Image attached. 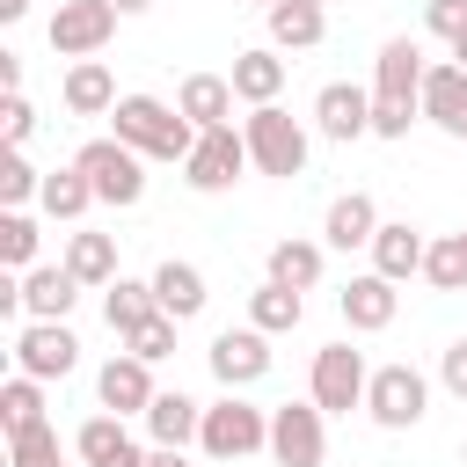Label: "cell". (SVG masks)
<instances>
[{"label":"cell","instance_id":"obj_47","mask_svg":"<svg viewBox=\"0 0 467 467\" xmlns=\"http://www.w3.org/2000/svg\"><path fill=\"white\" fill-rule=\"evenodd\" d=\"M255 7H277V0H255Z\"/></svg>","mask_w":467,"mask_h":467},{"label":"cell","instance_id":"obj_6","mask_svg":"<svg viewBox=\"0 0 467 467\" xmlns=\"http://www.w3.org/2000/svg\"><path fill=\"white\" fill-rule=\"evenodd\" d=\"M365 387H372V372H365V350H350V343H321V350H314L306 394H314L328 416H350V409H365Z\"/></svg>","mask_w":467,"mask_h":467},{"label":"cell","instance_id":"obj_35","mask_svg":"<svg viewBox=\"0 0 467 467\" xmlns=\"http://www.w3.org/2000/svg\"><path fill=\"white\" fill-rule=\"evenodd\" d=\"M29 197H44V175L22 161V146H7V161H0V204H7V212H22Z\"/></svg>","mask_w":467,"mask_h":467},{"label":"cell","instance_id":"obj_21","mask_svg":"<svg viewBox=\"0 0 467 467\" xmlns=\"http://www.w3.org/2000/svg\"><path fill=\"white\" fill-rule=\"evenodd\" d=\"M234 102H241V95H234V80H226V73H190V80L175 88V109H182L197 131L226 124V117H234Z\"/></svg>","mask_w":467,"mask_h":467},{"label":"cell","instance_id":"obj_28","mask_svg":"<svg viewBox=\"0 0 467 467\" xmlns=\"http://www.w3.org/2000/svg\"><path fill=\"white\" fill-rule=\"evenodd\" d=\"M299 314H306V299H299L292 285H277V277H263V285L248 292V321H255L263 336H292Z\"/></svg>","mask_w":467,"mask_h":467},{"label":"cell","instance_id":"obj_44","mask_svg":"<svg viewBox=\"0 0 467 467\" xmlns=\"http://www.w3.org/2000/svg\"><path fill=\"white\" fill-rule=\"evenodd\" d=\"M29 15V0H0V22H22Z\"/></svg>","mask_w":467,"mask_h":467},{"label":"cell","instance_id":"obj_40","mask_svg":"<svg viewBox=\"0 0 467 467\" xmlns=\"http://www.w3.org/2000/svg\"><path fill=\"white\" fill-rule=\"evenodd\" d=\"M0 131H7V146H29V131H36V109H29V95H7V109H0Z\"/></svg>","mask_w":467,"mask_h":467},{"label":"cell","instance_id":"obj_39","mask_svg":"<svg viewBox=\"0 0 467 467\" xmlns=\"http://www.w3.org/2000/svg\"><path fill=\"white\" fill-rule=\"evenodd\" d=\"M423 22H431V36L452 44V36L467 29V0H423Z\"/></svg>","mask_w":467,"mask_h":467},{"label":"cell","instance_id":"obj_11","mask_svg":"<svg viewBox=\"0 0 467 467\" xmlns=\"http://www.w3.org/2000/svg\"><path fill=\"white\" fill-rule=\"evenodd\" d=\"M15 365H22L29 379H66V372L80 365V336H73L66 321H29V328L15 336Z\"/></svg>","mask_w":467,"mask_h":467},{"label":"cell","instance_id":"obj_23","mask_svg":"<svg viewBox=\"0 0 467 467\" xmlns=\"http://www.w3.org/2000/svg\"><path fill=\"white\" fill-rule=\"evenodd\" d=\"M153 299H161V314H175V321H197L212 292H204V270H197V263H175V255H168V263L153 270Z\"/></svg>","mask_w":467,"mask_h":467},{"label":"cell","instance_id":"obj_25","mask_svg":"<svg viewBox=\"0 0 467 467\" xmlns=\"http://www.w3.org/2000/svg\"><path fill=\"white\" fill-rule=\"evenodd\" d=\"M161 314V299H153V277L139 285V277H117V285H102V321H109V336L124 343L139 321H153Z\"/></svg>","mask_w":467,"mask_h":467},{"label":"cell","instance_id":"obj_8","mask_svg":"<svg viewBox=\"0 0 467 467\" xmlns=\"http://www.w3.org/2000/svg\"><path fill=\"white\" fill-rule=\"evenodd\" d=\"M321 401L306 394V401H285V409H270V460L277 467H321L328 460V431H321Z\"/></svg>","mask_w":467,"mask_h":467},{"label":"cell","instance_id":"obj_22","mask_svg":"<svg viewBox=\"0 0 467 467\" xmlns=\"http://www.w3.org/2000/svg\"><path fill=\"white\" fill-rule=\"evenodd\" d=\"M372 234H379V204H372L365 190L336 197V204H328V219H321V241H328V248H343V255H350V248H372Z\"/></svg>","mask_w":467,"mask_h":467},{"label":"cell","instance_id":"obj_14","mask_svg":"<svg viewBox=\"0 0 467 467\" xmlns=\"http://www.w3.org/2000/svg\"><path fill=\"white\" fill-rule=\"evenodd\" d=\"M95 394H102V409H109V416H146L161 387H153V365H146V358L117 350V358L95 372Z\"/></svg>","mask_w":467,"mask_h":467},{"label":"cell","instance_id":"obj_7","mask_svg":"<svg viewBox=\"0 0 467 467\" xmlns=\"http://www.w3.org/2000/svg\"><path fill=\"white\" fill-rule=\"evenodd\" d=\"M423 409H431V379H423L416 365H379V372H372V387H365V416H372L379 431H416Z\"/></svg>","mask_w":467,"mask_h":467},{"label":"cell","instance_id":"obj_2","mask_svg":"<svg viewBox=\"0 0 467 467\" xmlns=\"http://www.w3.org/2000/svg\"><path fill=\"white\" fill-rule=\"evenodd\" d=\"M241 139H248L255 175H277V182L306 175V124H299V117H285L277 102H255V109L241 117Z\"/></svg>","mask_w":467,"mask_h":467},{"label":"cell","instance_id":"obj_37","mask_svg":"<svg viewBox=\"0 0 467 467\" xmlns=\"http://www.w3.org/2000/svg\"><path fill=\"white\" fill-rule=\"evenodd\" d=\"M175 328H182L175 314H153V321H139V328L124 336V350H131V358H146V365H161V358L175 350Z\"/></svg>","mask_w":467,"mask_h":467},{"label":"cell","instance_id":"obj_18","mask_svg":"<svg viewBox=\"0 0 467 467\" xmlns=\"http://www.w3.org/2000/svg\"><path fill=\"white\" fill-rule=\"evenodd\" d=\"M423 255H431V241L409 226V219H379V234H372V270L379 277H423Z\"/></svg>","mask_w":467,"mask_h":467},{"label":"cell","instance_id":"obj_17","mask_svg":"<svg viewBox=\"0 0 467 467\" xmlns=\"http://www.w3.org/2000/svg\"><path fill=\"white\" fill-rule=\"evenodd\" d=\"M423 44L416 36H387L379 58H372V95H401V102H423Z\"/></svg>","mask_w":467,"mask_h":467},{"label":"cell","instance_id":"obj_13","mask_svg":"<svg viewBox=\"0 0 467 467\" xmlns=\"http://www.w3.org/2000/svg\"><path fill=\"white\" fill-rule=\"evenodd\" d=\"M336 306H343V328H358V336H379V328H394V314H401V292H394V277L365 270V277H350V285L336 292Z\"/></svg>","mask_w":467,"mask_h":467},{"label":"cell","instance_id":"obj_15","mask_svg":"<svg viewBox=\"0 0 467 467\" xmlns=\"http://www.w3.org/2000/svg\"><path fill=\"white\" fill-rule=\"evenodd\" d=\"M80 292H88V285H80L66 263H29V270H22V314H29V321H66Z\"/></svg>","mask_w":467,"mask_h":467},{"label":"cell","instance_id":"obj_5","mask_svg":"<svg viewBox=\"0 0 467 467\" xmlns=\"http://www.w3.org/2000/svg\"><path fill=\"white\" fill-rule=\"evenodd\" d=\"M241 168H255V161H248V139H241L234 124H212V131H197V146H190V161H182V182H190L197 197H219V190L241 182Z\"/></svg>","mask_w":467,"mask_h":467},{"label":"cell","instance_id":"obj_41","mask_svg":"<svg viewBox=\"0 0 467 467\" xmlns=\"http://www.w3.org/2000/svg\"><path fill=\"white\" fill-rule=\"evenodd\" d=\"M438 379H445V394H460V401H467V336L438 350Z\"/></svg>","mask_w":467,"mask_h":467},{"label":"cell","instance_id":"obj_24","mask_svg":"<svg viewBox=\"0 0 467 467\" xmlns=\"http://www.w3.org/2000/svg\"><path fill=\"white\" fill-rule=\"evenodd\" d=\"M66 109L73 117H109L117 109V80H109L102 58H73L66 66Z\"/></svg>","mask_w":467,"mask_h":467},{"label":"cell","instance_id":"obj_4","mask_svg":"<svg viewBox=\"0 0 467 467\" xmlns=\"http://www.w3.org/2000/svg\"><path fill=\"white\" fill-rule=\"evenodd\" d=\"M197 445H204L212 460H248V452H270V409H255V401L226 394V401H212V409H204Z\"/></svg>","mask_w":467,"mask_h":467},{"label":"cell","instance_id":"obj_46","mask_svg":"<svg viewBox=\"0 0 467 467\" xmlns=\"http://www.w3.org/2000/svg\"><path fill=\"white\" fill-rule=\"evenodd\" d=\"M452 66H467V29H460V36H452Z\"/></svg>","mask_w":467,"mask_h":467},{"label":"cell","instance_id":"obj_27","mask_svg":"<svg viewBox=\"0 0 467 467\" xmlns=\"http://www.w3.org/2000/svg\"><path fill=\"white\" fill-rule=\"evenodd\" d=\"M321 270H328V248H321V241H299V234H292V241H277V248H270V277H277V285H292V292H314V285H321Z\"/></svg>","mask_w":467,"mask_h":467},{"label":"cell","instance_id":"obj_38","mask_svg":"<svg viewBox=\"0 0 467 467\" xmlns=\"http://www.w3.org/2000/svg\"><path fill=\"white\" fill-rule=\"evenodd\" d=\"M423 117V102H401V95H372V139H409V124Z\"/></svg>","mask_w":467,"mask_h":467},{"label":"cell","instance_id":"obj_29","mask_svg":"<svg viewBox=\"0 0 467 467\" xmlns=\"http://www.w3.org/2000/svg\"><path fill=\"white\" fill-rule=\"evenodd\" d=\"M146 431H153V445H190L197 431H204V409L175 387V394H153V409H146Z\"/></svg>","mask_w":467,"mask_h":467},{"label":"cell","instance_id":"obj_1","mask_svg":"<svg viewBox=\"0 0 467 467\" xmlns=\"http://www.w3.org/2000/svg\"><path fill=\"white\" fill-rule=\"evenodd\" d=\"M109 124H117V139L139 146L146 161H175V168H182L190 146H197V124H190L175 102H161V95H117Z\"/></svg>","mask_w":467,"mask_h":467},{"label":"cell","instance_id":"obj_12","mask_svg":"<svg viewBox=\"0 0 467 467\" xmlns=\"http://www.w3.org/2000/svg\"><path fill=\"white\" fill-rule=\"evenodd\" d=\"M314 131L336 139V146L365 139V131H372V88H358V80H328V88L314 95Z\"/></svg>","mask_w":467,"mask_h":467},{"label":"cell","instance_id":"obj_10","mask_svg":"<svg viewBox=\"0 0 467 467\" xmlns=\"http://www.w3.org/2000/svg\"><path fill=\"white\" fill-rule=\"evenodd\" d=\"M51 51L58 58H95L109 36H117V7L109 0H58V15H51Z\"/></svg>","mask_w":467,"mask_h":467},{"label":"cell","instance_id":"obj_19","mask_svg":"<svg viewBox=\"0 0 467 467\" xmlns=\"http://www.w3.org/2000/svg\"><path fill=\"white\" fill-rule=\"evenodd\" d=\"M423 117L445 139H467V66H431L423 73Z\"/></svg>","mask_w":467,"mask_h":467},{"label":"cell","instance_id":"obj_45","mask_svg":"<svg viewBox=\"0 0 467 467\" xmlns=\"http://www.w3.org/2000/svg\"><path fill=\"white\" fill-rule=\"evenodd\" d=\"M109 7H117V15H146L153 0H109Z\"/></svg>","mask_w":467,"mask_h":467},{"label":"cell","instance_id":"obj_16","mask_svg":"<svg viewBox=\"0 0 467 467\" xmlns=\"http://www.w3.org/2000/svg\"><path fill=\"white\" fill-rule=\"evenodd\" d=\"M73 452H80V467H146L153 460V452H139V438L124 431V416H88L73 431Z\"/></svg>","mask_w":467,"mask_h":467},{"label":"cell","instance_id":"obj_34","mask_svg":"<svg viewBox=\"0 0 467 467\" xmlns=\"http://www.w3.org/2000/svg\"><path fill=\"white\" fill-rule=\"evenodd\" d=\"M7 467H66V452H58V431H51V423H29V431H15V438H7Z\"/></svg>","mask_w":467,"mask_h":467},{"label":"cell","instance_id":"obj_32","mask_svg":"<svg viewBox=\"0 0 467 467\" xmlns=\"http://www.w3.org/2000/svg\"><path fill=\"white\" fill-rule=\"evenodd\" d=\"M0 423H7V438H15V431H29V423H44V379L15 372V379L0 387Z\"/></svg>","mask_w":467,"mask_h":467},{"label":"cell","instance_id":"obj_9","mask_svg":"<svg viewBox=\"0 0 467 467\" xmlns=\"http://www.w3.org/2000/svg\"><path fill=\"white\" fill-rule=\"evenodd\" d=\"M204 358H212V379H219L226 394H241V387L270 379V365H277V358H270V336H263L255 321H248V328H219Z\"/></svg>","mask_w":467,"mask_h":467},{"label":"cell","instance_id":"obj_42","mask_svg":"<svg viewBox=\"0 0 467 467\" xmlns=\"http://www.w3.org/2000/svg\"><path fill=\"white\" fill-rule=\"evenodd\" d=\"M0 88H7V95H22V58H7V51H0Z\"/></svg>","mask_w":467,"mask_h":467},{"label":"cell","instance_id":"obj_30","mask_svg":"<svg viewBox=\"0 0 467 467\" xmlns=\"http://www.w3.org/2000/svg\"><path fill=\"white\" fill-rule=\"evenodd\" d=\"M66 270L95 292V285H117V241L109 234H73L66 241Z\"/></svg>","mask_w":467,"mask_h":467},{"label":"cell","instance_id":"obj_36","mask_svg":"<svg viewBox=\"0 0 467 467\" xmlns=\"http://www.w3.org/2000/svg\"><path fill=\"white\" fill-rule=\"evenodd\" d=\"M0 263L7 270H29L36 263V219L29 212H0Z\"/></svg>","mask_w":467,"mask_h":467},{"label":"cell","instance_id":"obj_26","mask_svg":"<svg viewBox=\"0 0 467 467\" xmlns=\"http://www.w3.org/2000/svg\"><path fill=\"white\" fill-rule=\"evenodd\" d=\"M328 36V7H314V0H277L270 7V44L277 51H314Z\"/></svg>","mask_w":467,"mask_h":467},{"label":"cell","instance_id":"obj_48","mask_svg":"<svg viewBox=\"0 0 467 467\" xmlns=\"http://www.w3.org/2000/svg\"><path fill=\"white\" fill-rule=\"evenodd\" d=\"M314 7H328V0H314Z\"/></svg>","mask_w":467,"mask_h":467},{"label":"cell","instance_id":"obj_31","mask_svg":"<svg viewBox=\"0 0 467 467\" xmlns=\"http://www.w3.org/2000/svg\"><path fill=\"white\" fill-rule=\"evenodd\" d=\"M36 204H44L51 219H80V212L95 204V182H88L80 168H51V175H44V197H36Z\"/></svg>","mask_w":467,"mask_h":467},{"label":"cell","instance_id":"obj_20","mask_svg":"<svg viewBox=\"0 0 467 467\" xmlns=\"http://www.w3.org/2000/svg\"><path fill=\"white\" fill-rule=\"evenodd\" d=\"M234 95L255 109V102H277V88H285V58H277V44H248V51H234Z\"/></svg>","mask_w":467,"mask_h":467},{"label":"cell","instance_id":"obj_3","mask_svg":"<svg viewBox=\"0 0 467 467\" xmlns=\"http://www.w3.org/2000/svg\"><path fill=\"white\" fill-rule=\"evenodd\" d=\"M73 168L95 182V204L131 212V204L146 197V153H139V146H124L117 131H109V139H88V146L73 153Z\"/></svg>","mask_w":467,"mask_h":467},{"label":"cell","instance_id":"obj_49","mask_svg":"<svg viewBox=\"0 0 467 467\" xmlns=\"http://www.w3.org/2000/svg\"><path fill=\"white\" fill-rule=\"evenodd\" d=\"M460 248H467V234H460Z\"/></svg>","mask_w":467,"mask_h":467},{"label":"cell","instance_id":"obj_43","mask_svg":"<svg viewBox=\"0 0 467 467\" xmlns=\"http://www.w3.org/2000/svg\"><path fill=\"white\" fill-rule=\"evenodd\" d=\"M146 467H190V460H182V445H153V460H146Z\"/></svg>","mask_w":467,"mask_h":467},{"label":"cell","instance_id":"obj_33","mask_svg":"<svg viewBox=\"0 0 467 467\" xmlns=\"http://www.w3.org/2000/svg\"><path fill=\"white\" fill-rule=\"evenodd\" d=\"M423 285H431V292H460V285H467V248H460V234L431 241V255H423Z\"/></svg>","mask_w":467,"mask_h":467}]
</instances>
